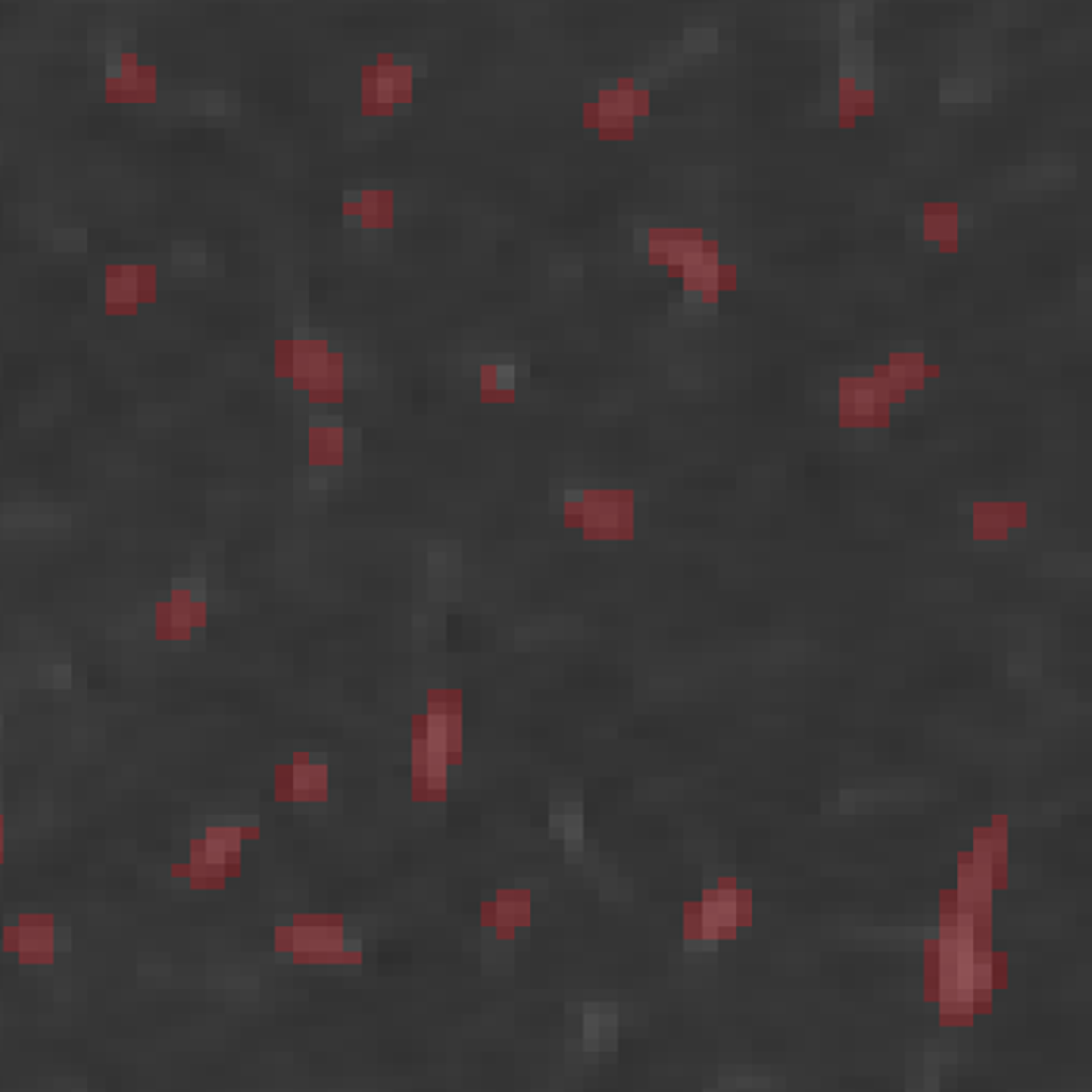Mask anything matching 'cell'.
<instances>
[{"instance_id":"7a4b0ae2","label":"cell","mask_w":1092,"mask_h":1092,"mask_svg":"<svg viewBox=\"0 0 1092 1092\" xmlns=\"http://www.w3.org/2000/svg\"><path fill=\"white\" fill-rule=\"evenodd\" d=\"M293 786H297V793H324V765H312V768H297V777H293Z\"/></svg>"},{"instance_id":"6da1fadb","label":"cell","mask_w":1092,"mask_h":1092,"mask_svg":"<svg viewBox=\"0 0 1092 1092\" xmlns=\"http://www.w3.org/2000/svg\"><path fill=\"white\" fill-rule=\"evenodd\" d=\"M238 843H241V833L234 828H210L203 836V843L194 849V868L200 874L219 871L222 864L238 852Z\"/></svg>"}]
</instances>
